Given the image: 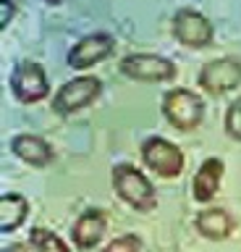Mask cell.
<instances>
[{
  "label": "cell",
  "instance_id": "obj_1",
  "mask_svg": "<svg viewBox=\"0 0 241 252\" xmlns=\"http://www.w3.org/2000/svg\"><path fill=\"white\" fill-rule=\"evenodd\" d=\"M113 189L126 205H131L139 213H152L158 205V194H155L152 181L144 176L136 165L118 163L113 168Z\"/></svg>",
  "mask_w": 241,
  "mask_h": 252
},
{
  "label": "cell",
  "instance_id": "obj_2",
  "mask_svg": "<svg viewBox=\"0 0 241 252\" xmlns=\"http://www.w3.org/2000/svg\"><path fill=\"white\" fill-rule=\"evenodd\" d=\"M162 116L168 118V124L178 131H194L205 118V102L199 94L191 90L176 87V90L165 92L162 97Z\"/></svg>",
  "mask_w": 241,
  "mask_h": 252
},
{
  "label": "cell",
  "instance_id": "obj_3",
  "mask_svg": "<svg viewBox=\"0 0 241 252\" xmlns=\"http://www.w3.org/2000/svg\"><path fill=\"white\" fill-rule=\"evenodd\" d=\"M100 92H103V82L97 76H76L71 82H66L53 97V110L58 116H71L76 110L92 105Z\"/></svg>",
  "mask_w": 241,
  "mask_h": 252
},
{
  "label": "cell",
  "instance_id": "obj_4",
  "mask_svg": "<svg viewBox=\"0 0 241 252\" xmlns=\"http://www.w3.org/2000/svg\"><path fill=\"white\" fill-rule=\"evenodd\" d=\"M8 84H11L13 97H16L19 102H24V105H32V102L45 100L48 97V90H50L48 74H45V68L34 61L19 63V66L11 71Z\"/></svg>",
  "mask_w": 241,
  "mask_h": 252
},
{
  "label": "cell",
  "instance_id": "obj_5",
  "mask_svg": "<svg viewBox=\"0 0 241 252\" xmlns=\"http://www.w3.org/2000/svg\"><path fill=\"white\" fill-rule=\"evenodd\" d=\"M142 160L162 179H176L184 171V153L162 137H150L142 142Z\"/></svg>",
  "mask_w": 241,
  "mask_h": 252
},
{
  "label": "cell",
  "instance_id": "obj_6",
  "mask_svg": "<svg viewBox=\"0 0 241 252\" xmlns=\"http://www.w3.org/2000/svg\"><path fill=\"white\" fill-rule=\"evenodd\" d=\"M118 71L134 82H170L176 76L173 61L155 53H131L121 61Z\"/></svg>",
  "mask_w": 241,
  "mask_h": 252
},
{
  "label": "cell",
  "instance_id": "obj_7",
  "mask_svg": "<svg viewBox=\"0 0 241 252\" xmlns=\"http://www.w3.org/2000/svg\"><path fill=\"white\" fill-rule=\"evenodd\" d=\"M197 82L210 94H225V92L236 90L241 84V58L223 55V58L207 61L199 71Z\"/></svg>",
  "mask_w": 241,
  "mask_h": 252
},
{
  "label": "cell",
  "instance_id": "obj_8",
  "mask_svg": "<svg viewBox=\"0 0 241 252\" xmlns=\"http://www.w3.org/2000/svg\"><path fill=\"white\" fill-rule=\"evenodd\" d=\"M173 37L184 47L202 50V47L213 45L215 29H213V24L207 21V16H202L199 11H194V8H181V11H176V16H173Z\"/></svg>",
  "mask_w": 241,
  "mask_h": 252
},
{
  "label": "cell",
  "instance_id": "obj_9",
  "mask_svg": "<svg viewBox=\"0 0 241 252\" xmlns=\"http://www.w3.org/2000/svg\"><path fill=\"white\" fill-rule=\"evenodd\" d=\"M113 50H115V39L110 34H105V32H95V34L81 37L79 42L68 50L66 61H68V68L84 71V68L95 66L100 61H105Z\"/></svg>",
  "mask_w": 241,
  "mask_h": 252
},
{
  "label": "cell",
  "instance_id": "obj_10",
  "mask_svg": "<svg viewBox=\"0 0 241 252\" xmlns=\"http://www.w3.org/2000/svg\"><path fill=\"white\" fill-rule=\"evenodd\" d=\"M107 213L105 210H87L84 216L74 223L71 228V239L79 250H92L95 244H100V239L105 236V228H107Z\"/></svg>",
  "mask_w": 241,
  "mask_h": 252
},
{
  "label": "cell",
  "instance_id": "obj_11",
  "mask_svg": "<svg viewBox=\"0 0 241 252\" xmlns=\"http://www.w3.org/2000/svg\"><path fill=\"white\" fill-rule=\"evenodd\" d=\"M223 171H225V163L220 160V158H207V160L199 165V171L194 173V181H191L194 200L197 202H210L213 200L215 192L220 189Z\"/></svg>",
  "mask_w": 241,
  "mask_h": 252
},
{
  "label": "cell",
  "instance_id": "obj_12",
  "mask_svg": "<svg viewBox=\"0 0 241 252\" xmlns=\"http://www.w3.org/2000/svg\"><path fill=\"white\" fill-rule=\"evenodd\" d=\"M11 150L13 155L21 158L27 165H34V168H42L53 160V150L42 137L37 134H19V137L11 139Z\"/></svg>",
  "mask_w": 241,
  "mask_h": 252
},
{
  "label": "cell",
  "instance_id": "obj_13",
  "mask_svg": "<svg viewBox=\"0 0 241 252\" xmlns=\"http://www.w3.org/2000/svg\"><path fill=\"white\" fill-rule=\"evenodd\" d=\"M194 226H197V231L205 236V239H213V242H223L228 239L231 231H233V218L228 210L223 208H205L197 216V220H194Z\"/></svg>",
  "mask_w": 241,
  "mask_h": 252
},
{
  "label": "cell",
  "instance_id": "obj_14",
  "mask_svg": "<svg viewBox=\"0 0 241 252\" xmlns=\"http://www.w3.org/2000/svg\"><path fill=\"white\" fill-rule=\"evenodd\" d=\"M29 216V202L21 194H3L0 197V228L3 234H11L24 223V218Z\"/></svg>",
  "mask_w": 241,
  "mask_h": 252
},
{
  "label": "cell",
  "instance_id": "obj_15",
  "mask_svg": "<svg viewBox=\"0 0 241 252\" xmlns=\"http://www.w3.org/2000/svg\"><path fill=\"white\" fill-rule=\"evenodd\" d=\"M29 242L34 244L40 252H71L68 250V244L60 239L58 234H53V231H48V228H32V236H29Z\"/></svg>",
  "mask_w": 241,
  "mask_h": 252
},
{
  "label": "cell",
  "instance_id": "obj_16",
  "mask_svg": "<svg viewBox=\"0 0 241 252\" xmlns=\"http://www.w3.org/2000/svg\"><path fill=\"white\" fill-rule=\"evenodd\" d=\"M225 134L231 139L241 142V97L233 100L228 105V110H225Z\"/></svg>",
  "mask_w": 241,
  "mask_h": 252
},
{
  "label": "cell",
  "instance_id": "obj_17",
  "mask_svg": "<svg viewBox=\"0 0 241 252\" xmlns=\"http://www.w3.org/2000/svg\"><path fill=\"white\" fill-rule=\"evenodd\" d=\"M103 252H142V239L136 234H123L118 239H113Z\"/></svg>",
  "mask_w": 241,
  "mask_h": 252
},
{
  "label": "cell",
  "instance_id": "obj_18",
  "mask_svg": "<svg viewBox=\"0 0 241 252\" xmlns=\"http://www.w3.org/2000/svg\"><path fill=\"white\" fill-rule=\"evenodd\" d=\"M16 13V0H0V29H5Z\"/></svg>",
  "mask_w": 241,
  "mask_h": 252
},
{
  "label": "cell",
  "instance_id": "obj_19",
  "mask_svg": "<svg viewBox=\"0 0 241 252\" xmlns=\"http://www.w3.org/2000/svg\"><path fill=\"white\" fill-rule=\"evenodd\" d=\"M3 252H40V250H37L32 242H29V244L19 242V244H8V247H3Z\"/></svg>",
  "mask_w": 241,
  "mask_h": 252
},
{
  "label": "cell",
  "instance_id": "obj_20",
  "mask_svg": "<svg viewBox=\"0 0 241 252\" xmlns=\"http://www.w3.org/2000/svg\"><path fill=\"white\" fill-rule=\"evenodd\" d=\"M48 5H60V0H45Z\"/></svg>",
  "mask_w": 241,
  "mask_h": 252
}]
</instances>
